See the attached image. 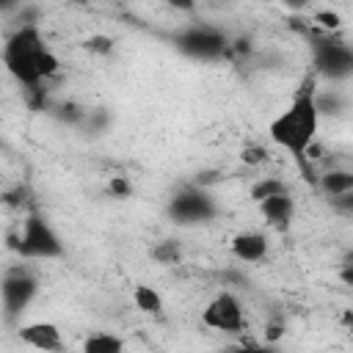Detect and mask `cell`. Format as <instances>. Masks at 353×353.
<instances>
[{"label": "cell", "instance_id": "cell-8", "mask_svg": "<svg viewBox=\"0 0 353 353\" xmlns=\"http://www.w3.org/2000/svg\"><path fill=\"white\" fill-rule=\"evenodd\" d=\"M201 323L221 334H240V331H245V309L234 292L223 290L204 303Z\"/></svg>", "mask_w": 353, "mask_h": 353}, {"label": "cell", "instance_id": "cell-21", "mask_svg": "<svg viewBox=\"0 0 353 353\" xmlns=\"http://www.w3.org/2000/svg\"><path fill=\"white\" fill-rule=\"evenodd\" d=\"M132 193V182L127 179V176H110V182H108V196H113V199H127Z\"/></svg>", "mask_w": 353, "mask_h": 353}, {"label": "cell", "instance_id": "cell-9", "mask_svg": "<svg viewBox=\"0 0 353 353\" xmlns=\"http://www.w3.org/2000/svg\"><path fill=\"white\" fill-rule=\"evenodd\" d=\"M17 339L39 353H63V334L50 320H30L17 328Z\"/></svg>", "mask_w": 353, "mask_h": 353}, {"label": "cell", "instance_id": "cell-10", "mask_svg": "<svg viewBox=\"0 0 353 353\" xmlns=\"http://www.w3.org/2000/svg\"><path fill=\"white\" fill-rule=\"evenodd\" d=\"M229 251H232V256H234L237 262L256 265V262H262V259L268 256V251H270V240H268L265 232H254V229H248V232H237V234L229 240Z\"/></svg>", "mask_w": 353, "mask_h": 353}, {"label": "cell", "instance_id": "cell-20", "mask_svg": "<svg viewBox=\"0 0 353 353\" xmlns=\"http://www.w3.org/2000/svg\"><path fill=\"white\" fill-rule=\"evenodd\" d=\"M83 47L88 52H94V55H110L113 52V39L110 36H102V33H94V36H88L83 41Z\"/></svg>", "mask_w": 353, "mask_h": 353}, {"label": "cell", "instance_id": "cell-15", "mask_svg": "<svg viewBox=\"0 0 353 353\" xmlns=\"http://www.w3.org/2000/svg\"><path fill=\"white\" fill-rule=\"evenodd\" d=\"M132 303H135L138 312H143L149 317H160L163 314V295L152 284H135L132 287Z\"/></svg>", "mask_w": 353, "mask_h": 353}, {"label": "cell", "instance_id": "cell-3", "mask_svg": "<svg viewBox=\"0 0 353 353\" xmlns=\"http://www.w3.org/2000/svg\"><path fill=\"white\" fill-rule=\"evenodd\" d=\"M8 248L22 259H61L66 254L61 234L39 212H28L22 218L19 229L8 234Z\"/></svg>", "mask_w": 353, "mask_h": 353}, {"label": "cell", "instance_id": "cell-18", "mask_svg": "<svg viewBox=\"0 0 353 353\" xmlns=\"http://www.w3.org/2000/svg\"><path fill=\"white\" fill-rule=\"evenodd\" d=\"M309 25H314L317 33H336V30L342 28V17H339L336 11H328V8H325V11H317Z\"/></svg>", "mask_w": 353, "mask_h": 353}, {"label": "cell", "instance_id": "cell-13", "mask_svg": "<svg viewBox=\"0 0 353 353\" xmlns=\"http://www.w3.org/2000/svg\"><path fill=\"white\" fill-rule=\"evenodd\" d=\"M314 110H317L320 119L323 116L336 119V116H342L347 110V94L339 91V88H320L317 85V91H314Z\"/></svg>", "mask_w": 353, "mask_h": 353}, {"label": "cell", "instance_id": "cell-14", "mask_svg": "<svg viewBox=\"0 0 353 353\" xmlns=\"http://www.w3.org/2000/svg\"><path fill=\"white\" fill-rule=\"evenodd\" d=\"M80 353H124V339L110 331H94L83 339Z\"/></svg>", "mask_w": 353, "mask_h": 353}, {"label": "cell", "instance_id": "cell-23", "mask_svg": "<svg viewBox=\"0 0 353 353\" xmlns=\"http://www.w3.org/2000/svg\"><path fill=\"white\" fill-rule=\"evenodd\" d=\"M281 334H284V323H281V320L265 323V345H276V342L281 339Z\"/></svg>", "mask_w": 353, "mask_h": 353}, {"label": "cell", "instance_id": "cell-24", "mask_svg": "<svg viewBox=\"0 0 353 353\" xmlns=\"http://www.w3.org/2000/svg\"><path fill=\"white\" fill-rule=\"evenodd\" d=\"M328 201H331L334 210H339V212H345V215L353 212V193H342V196H334V199H328Z\"/></svg>", "mask_w": 353, "mask_h": 353}, {"label": "cell", "instance_id": "cell-12", "mask_svg": "<svg viewBox=\"0 0 353 353\" xmlns=\"http://www.w3.org/2000/svg\"><path fill=\"white\" fill-rule=\"evenodd\" d=\"M314 188H320L328 199L342 196V193H353V171H350V168L331 165V168H325L323 174H317Z\"/></svg>", "mask_w": 353, "mask_h": 353}, {"label": "cell", "instance_id": "cell-16", "mask_svg": "<svg viewBox=\"0 0 353 353\" xmlns=\"http://www.w3.org/2000/svg\"><path fill=\"white\" fill-rule=\"evenodd\" d=\"M251 199L259 204L262 199H270V196H279V193H290V185L279 176H259L254 185H251Z\"/></svg>", "mask_w": 353, "mask_h": 353}, {"label": "cell", "instance_id": "cell-22", "mask_svg": "<svg viewBox=\"0 0 353 353\" xmlns=\"http://www.w3.org/2000/svg\"><path fill=\"white\" fill-rule=\"evenodd\" d=\"M221 353H279V350H276V345H254V342H248V345H232V347H226Z\"/></svg>", "mask_w": 353, "mask_h": 353}, {"label": "cell", "instance_id": "cell-7", "mask_svg": "<svg viewBox=\"0 0 353 353\" xmlns=\"http://www.w3.org/2000/svg\"><path fill=\"white\" fill-rule=\"evenodd\" d=\"M174 44L179 52L196 58V61H218L223 55H229V39L223 30L212 28V25H190L185 30H179L174 36Z\"/></svg>", "mask_w": 353, "mask_h": 353}, {"label": "cell", "instance_id": "cell-6", "mask_svg": "<svg viewBox=\"0 0 353 353\" xmlns=\"http://www.w3.org/2000/svg\"><path fill=\"white\" fill-rule=\"evenodd\" d=\"M39 292V279L36 273H30L28 268H11L6 270L3 281H0V303H3V314L8 323H17L28 306L33 303Z\"/></svg>", "mask_w": 353, "mask_h": 353}, {"label": "cell", "instance_id": "cell-2", "mask_svg": "<svg viewBox=\"0 0 353 353\" xmlns=\"http://www.w3.org/2000/svg\"><path fill=\"white\" fill-rule=\"evenodd\" d=\"M3 66L6 72L28 88H39L61 72V61L41 36L39 25H17L3 44Z\"/></svg>", "mask_w": 353, "mask_h": 353}, {"label": "cell", "instance_id": "cell-1", "mask_svg": "<svg viewBox=\"0 0 353 353\" xmlns=\"http://www.w3.org/2000/svg\"><path fill=\"white\" fill-rule=\"evenodd\" d=\"M317 83L320 80L314 77V72H303L290 105L279 116H273L270 124H268V138L292 157V163L298 165L301 176L306 182H312V185L317 182V174L306 163V149H309L312 141H317V132H320V116L314 110Z\"/></svg>", "mask_w": 353, "mask_h": 353}, {"label": "cell", "instance_id": "cell-5", "mask_svg": "<svg viewBox=\"0 0 353 353\" xmlns=\"http://www.w3.org/2000/svg\"><path fill=\"white\" fill-rule=\"evenodd\" d=\"M165 212L179 226H196V223H207L218 215V201L207 188L188 185L168 201Z\"/></svg>", "mask_w": 353, "mask_h": 353}, {"label": "cell", "instance_id": "cell-4", "mask_svg": "<svg viewBox=\"0 0 353 353\" xmlns=\"http://www.w3.org/2000/svg\"><path fill=\"white\" fill-rule=\"evenodd\" d=\"M314 52V77L331 83H345L353 74V50L336 39V33H309Z\"/></svg>", "mask_w": 353, "mask_h": 353}, {"label": "cell", "instance_id": "cell-11", "mask_svg": "<svg viewBox=\"0 0 353 353\" xmlns=\"http://www.w3.org/2000/svg\"><path fill=\"white\" fill-rule=\"evenodd\" d=\"M256 207H259L265 223L273 226V229H279V232L290 229V223L295 218V199H292V193H279V196L262 199Z\"/></svg>", "mask_w": 353, "mask_h": 353}, {"label": "cell", "instance_id": "cell-19", "mask_svg": "<svg viewBox=\"0 0 353 353\" xmlns=\"http://www.w3.org/2000/svg\"><path fill=\"white\" fill-rule=\"evenodd\" d=\"M240 160H243L245 165L256 168V165L268 163V149H265L262 143H248V146H243V152H240Z\"/></svg>", "mask_w": 353, "mask_h": 353}, {"label": "cell", "instance_id": "cell-17", "mask_svg": "<svg viewBox=\"0 0 353 353\" xmlns=\"http://www.w3.org/2000/svg\"><path fill=\"white\" fill-rule=\"evenodd\" d=\"M149 254H152V259H154L157 265H179V259H182V248H179L174 240H160V243H154Z\"/></svg>", "mask_w": 353, "mask_h": 353}]
</instances>
